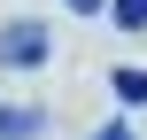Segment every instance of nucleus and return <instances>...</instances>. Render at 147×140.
Segmentation results:
<instances>
[{"label": "nucleus", "mask_w": 147, "mask_h": 140, "mask_svg": "<svg viewBox=\"0 0 147 140\" xmlns=\"http://www.w3.org/2000/svg\"><path fill=\"white\" fill-rule=\"evenodd\" d=\"M47 55H54L47 23H8V31H0V70H39Z\"/></svg>", "instance_id": "obj_1"}, {"label": "nucleus", "mask_w": 147, "mask_h": 140, "mask_svg": "<svg viewBox=\"0 0 147 140\" xmlns=\"http://www.w3.org/2000/svg\"><path fill=\"white\" fill-rule=\"evenodd\" d=\"M47 132V109H0V140H39Z\"/></svg>", "instance_id": "obj_2"}, {"label": "nucleus", "mask_w": 147, "mask_h": 140, "mask_svg": "<svg viewBox=\"0 0 147 140\" xmlns=\"http://www.w3.org/2000/svg\"><path fill=\"white\" fill-rule=\"evenodd\" d=\"M109 86H116V101H147V70H140V62L109 70Z\"/></svg>", "instance_id": "obj_3"}, {"label": "nucleus", "mask_w": 147, "mask_h": 140, "mask_svg": "<svg viewBox=\"0 0 147 140\" xmlns=\"http://www.w3.org/2000/svg\"><path fill=\"white\" fill-rule=\"evenodd\" d=\"M101 16H109L116 31H147V0H109Z\"/></svg>", "instance_id": "obj_4"}, {"label": "nucleus", "mask_w": 147, "mask_h": 140, "mask_svg": "<svg viewBox=\"0 0 147 140\" xmlns=\"http://www.w3.org/2000/svg\"><path fill=\"white\" fill-rule=\"evenodd\" d=\"M93 140H140V132H132V125H101Z\"/></svg>", "instance_id": "obj_5"}, {"label": "nucleus", "mask_w": 147, "mask_h": 140, "mask_svg": "<svg viewBox=\"0 0 147 140\" xmlns=\"http://www.w3.org/2000/svg\"><path fill=\"white\" fill-rule=\"evenodd\" d=\"M62 8H78V16H101V8H109V0H62Z\"/></svg>", "instance_id": "obj_6"}]
</instances>
